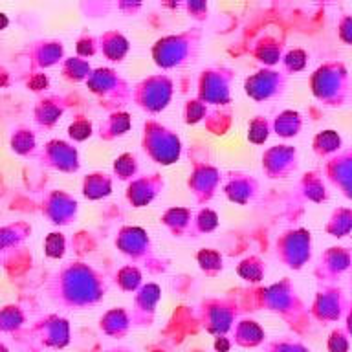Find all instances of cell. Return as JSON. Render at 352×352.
Wrapping results in <instances>:
<instances>
[]
</instances>
